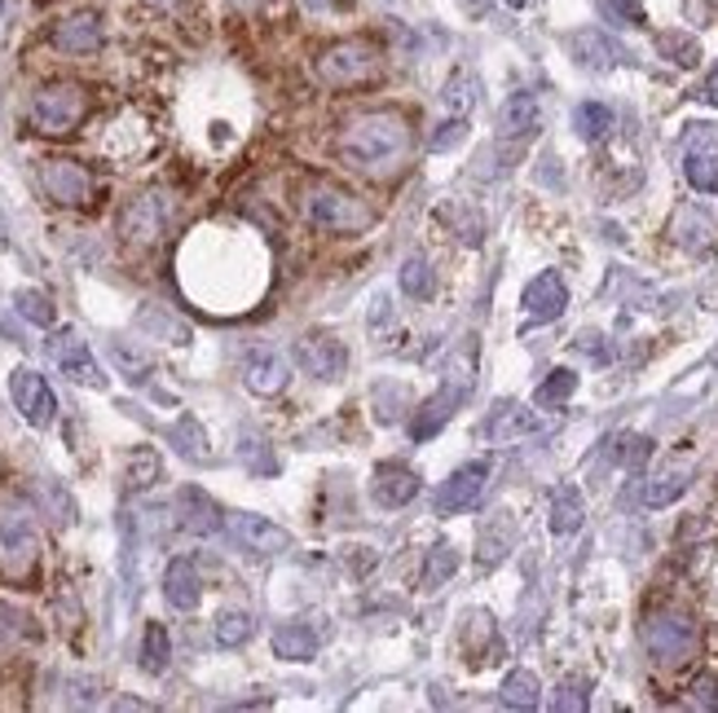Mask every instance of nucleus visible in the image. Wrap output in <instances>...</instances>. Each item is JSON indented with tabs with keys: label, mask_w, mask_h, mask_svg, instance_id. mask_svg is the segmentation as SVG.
Listing matches in <instances>:
<instances>
[{
	"label": "nucleus",
	"mask_w": 718,
	"mask_h": 713,
	"mask_svg": "<svg viewBox=\"0 0 718 713\" xmlns=\"http://www.w3.org/2000/svg\"><path fill=\"white\" fill-rule=\"evenodd\" d=\"M168 225H173V203H168L164 194H141V199H133V203L124 207V216H119V229H124V238H128L133 247L159 243V238L168 233Z\"/></svg>",
	"instance_id": "nucleus-8"
},
{
	"label": "nucleus",
	"mask_w": 718,
	"mask_h": 713,
	"mask_svg": "<svg viewBox=\"0 0 718 713\" xmlns=\"http://www.w3.org/2000/svg\"><path fill=\"white\" fill-rule=\"evenodd\" d=\"M40 190L62 207H85L98 194V181L75 158H40Z\"/></svg>",
	"instance_id": "nucleus-7"
},
{
	"label": "nucleus",
	"mask_w": 718,
	"mask_h": 713,
	"mask_svg": "<svg viewBox=\"0 0 718 713\" xmlns=\"http://www.w3.org/2000/svg\"><path fill=\"white\" fill-rule=\"evenodd\" d=\"M582 515H587V507H582L578 485H560V489L551 494V515H546L551 533H560V537L578 533V529H582Z\"/></svg>",
	"instance_id": "nucleus-25"
},
{
	"label": "nucleus",
	"mask_w": 718,
	"mask_h": 713,
	"mask_svg": "<svg viewBox=\"0 0 718 713\" xmlns=\"http://www.w3.org/2000/svg\"><path fill=\"white\" fill-rule=\"evenodd\" d=\"M168 661H173L168 629L159 625V621H150V625H146V634H141V670H146V674H164V670H168Z\"/></svg>",
	"instance_id": "nucleus-29"
},
{
	"label": "nucleus",
	"mask_w": 718,
	"mask_h": 713,
	"mask_svg": "<svg viewBox=\"0 0 718 713\" xmlns=\"http://www.w3.org/2000/svg\"><path fill=\"white\" fill-rule=\"evenodd\" d=\"M476 79H471V71H454L450 79H445V93H441V102L454 111V115H467L471 111V102H476Z\"/></svg>",
	"instance_id": "nucleus-38"
},
{
	"label": "nucleus",
	"mask_w": 718,
	"mask_h": 713,
	"mask_svg": "<svg viewBox=\"0 0 718 713\" xmlns=\"http://www.w3.org/2000/svg\"><path fill=\"white\" fill-rule=\"evenodd\" d=\"M683 489H688V475L675 471V475H662V481H653V485L644 489V502H648V507H670L675 498H683Z\"/></svg>",
	"instance_id": "nucleus-41"
},
{
	"label": "nucleus",
	"mask_w": 718,
	"mask_h": 713,
	"mask_svg": "<svg viewBox=\"0 0 718 713\" xmlns=\"http://www.w3.org/2000/svg\"><path fill=\"white\" fill-rule=\"evenodd\" d=\"M520 300H525V313L533 317V322H555V317L565 313V304H569V287H565V278L555 269H546V273H538L525 287Z\"/></svg>",
	"instance_id": "nucleus-16"
},
{
	"label": "nucleus",
	"mask_w": 718,
	"mask_h": 713,
	"mask_svg": "<svg viewBox=\"0 0 718 713\" xmlns=\"http://www.w3.org/2000/svg\"><path fill=\"white\" fill-rule=\"evenodd\" d=\"M295 361L304 374L313 379H340L349 370V348L336 340V335H323V331H313V335H300L295 340Z\"/></svg>",
	"instance_id": "nucleus-11"
},
{
	"label": "nucleus",
	"mask_w": 718,
	"mask_h": 713,
	"mask_svg": "<svg viewBox=\"0 0 718 713\" xmlns=\"http://www.w3.org/2000/svg\"><path fill=\"white\" fill-rule=\"evenodd\" d=\"M336 150L344 168L362 177H392L411 154V119L402 111H370L336 137Z\"/></svg>",
	"instance_id": "nucleus-1"
},
{
	"label": "nucleus",
	"mask_w": 718,
	"mask_h": 713,
	"mask_svg": "<svg viewBox=\"0 0 718 713\" xmlns=\"http://www.w3.org/2000/svg\"><path fill=\"white\" fill-rule=\"evenodd\" d=\"M164 599L181 612H194L199 599H203V586H199V573L190 560H173L168 573H164Z\"/></svg>",
	"instance_id": "nucleus-23"
},
{
	"label": "nucleus",
	"mask_w": 718,
	"mask_h": 713,
	"mask_svg": "<svg viewBox=\"0 0 718 713\" xmlns=\"http://www.w3.org/2000/svg\"><path fill=\"white\" fill-rule=\"evenodd\" d=\"M463 137H467V124H463V115H454L450 124H437V132H432L428 145H432V150H454Z\"/></svg>",
	"instance_id": "nucleus-46"
},
{
	"label": "nucleus",
	"mask_w": 718,
	"mask_h": 713,
	"mask_svg": "<svg viewBox=\"0 0 718 713\" xmlns=\"http://www.w3.org/2000/svg\"><path fill=\"white\" fill-rule=\"evenodd\" d=\"M402 291L411 300H428L432 295V269H428L424 256H406L402 260Z\"/></svg>",
	"instance_id": "nucleus-37"
},
{
	"label": "nucleus",
	"mask_w": 718,
	"mask_h": 713,
	"mask_svg": "<svg viewBox=\"0 0 718 713\" xmlns=\"http://www.w3.org/2000/svg\"><path fill=\"white\" fill-rule=\"evenodd\" d=\"M146 5H150V10H173L177 0H146Z\"/></svg>",
	"instance_id": "nucleus-52"
},
{
	"label": "nucleus",
	"mask_w": 718,
	"mask_h": 713,
	"mask_svg": "<svg viewBox=\"0 0 718 713\" xmlns=\"http://www.w3.org/2000/svg\"><path fill=\"white\" fill-rule=\"evenodd\" d=\"M463 392H467V379H458L454 387H441L437 396H428V402H424V406L411 415V436H415V441H428V436H437V432L450 423V415L458 410Z\"/></svg>",
	"instance_id": "nucleus-17"
},
{
	"label": "nucleus",
	"mask_w": 718,
	"mask_h": 713,
	"mask_svg": "<svg viewBox=\"0 0 718 713\" xmlns=\"http://www.w3.org/2000/svg\"><path fill=\"white\" fill-rule=\"evenodd\" d=\"M379 75V49L370 40H336L317 53V79L327 89H366L370 79Z\"/></svg>",
	"instance_id": "nucleus-4"
},
{
	"label": "nucleus",
	"mask_w": 718,
	"mask_h": 713,
	"mask_svg": "<svg viewBox=\"0 0 718 713\" xmlns=\"http://www.w3.org/2000/svg\"><path fill=\"white\" fill-rule=\"evenodd\" d=\"M10 396H14L18 415H23L32 428H49V423L58 419V396H53V387L45 383V374H36V370H27V366H18V370L10 374Z\"/></svg>",
	"instance_id": "nucleus-9"
},
{
	"label": "nucleus",
	"mask_w": 718,
	"mask_h": 713,
	"mask_svg": "<svg viewBox=\"0 0 718 713\" xmlns=\"http://www.w3.org/2000/svg\"><path fill=\"white\" fill-rule=\"evenodd\" d=\"M238 454H243V462H248L252 471H261V475H274V471H278V458H274V454H269V445H265V441H256V436H243Z\"/></svg>",
	"instance_id": "nucleus-43"
},
{
	"label": "nucleus",
	"mask_w": 718,
	"mask_h": 713,
	"mask_svg": "<svg viewBox=\"0 0 718 713\" xmlns=\"http://www.w3.org/2000/svg\"><path fill=\"white\" fill-rule=\"evenodd\" d=\"M574 128H578V137H587V141H604V137L613 132V111H608L604 102H582V106L574 111Z\"/></svg>",
	"instance_id": "nucleus-31"
},
{
	"label": "nucleus",
	"mask_w": 718,
	"mask_h": 713,
	"mask_svg": "<svg viewBox=\"0 0 718 713\" xmlns=\"http://www.w3.org/2000/svg\"><path fill=\"white\" fill-rule=\"evenodd\" d=\"M300 216L323 233H362L375 225V207L331 181H308L300 190Z\"/></svg>",
	"instance_id": "nucleus-2"
},
{
	"label": "nucleus",
	"mask_w": 718,
	"mask_h": 713,
	"mask_svg": "<svg viewBox=\"0 0 718 713\" xmlns=\"http://www.w3.org/2000/svg\"><path fill=\"white\" fill-rule=\"evenodd\" d=\"M89 115V89L85 85H71V79H58V85H45L32 98L27 124L40 137H71Z\"/></svg>",
	"instance_id": "nucleus-3"
},
{
	"label": "nucleus",
	"mask_w": 718,
	"mask_h": 713,
	"mask_svg": "<svg viewBox=\"0 0 718 713\" xmlns=\"http://www.w3.org/2000/svg\"><path fill=\"white\" fill-rule=\"evenodd\" d=\"M670 233H675V243H679V247H688L692 256H705V252H714V247H718V225H714L701 207H692V203H683V207L675 212Z\"/></svg>",
	"instance_id": "nucleus-18"
},
{
	"label": "nucleus",
	"mask_w": 718,
	"mask_h": 713,
	"mask_svg": "<svg viewBox=\"0 0 718 713\" xmlns=\"http://www.w3.org/2000/svg\"><path fill=\"white\" fill-rule=\"evenodd\" d=\"M137 322H141V327H150V331H164V335H173V344H186V327L177 322V317H168V313H159V308H141Z\"/></svg>",
	"instance_id": "nucleus-44"
},
{
	"label": "nucleus",
	"mask_w": 718,
	"mask_h": 713,
	"mask_svg": "<svg viewBox=\"0 0 718 713\" xmlns=\"http://www.w3.org/2000/svg\"><path fill=\"white\" fill-rule=\"evenodd\" d=\"M458 573V550L450 546V542H437L432 550H428V569H424V586L432 590V586H441L445 577H454Z\"/></svg>",
	"instance_id": "nucleus-35"
},
{
	"label": "nucleus",
	"mask_w": 718,
	"mask_h": 713,
	"mask_svg": "<svg viewBox=\"0 0 718 713\" xmlns=\"http://www.w3.org/2000/svg\"><path fill=\"white\" fill-rule=\"evenodd\" d=\"M243 383L256 392V396H278L287 387V361L269 348H252L248 361H243Z\"/></svg>",
	"instance_id": "nucleus-20"
},
{
	"label": "nucleus",
	"mask_w": 718,
	"mask_h": 713,
	"mask_svg": "<svg viewBox=\"0 0 718 713\" xmlns=\"http://www.w3.org/2000/svg\"><path fill=\"white\" fill-rule=\"evenodd\" d=\"M538 128H542V106H538V98H533V93L507 98V106H503V115H499V137H503V141H525V137H533Z\"/></svg>",
	"instance_id": "nucleus-21"
},
{
	"label": "nucleus",
	"mask_w": 718,
	"mask_h": 713,
	"mask_svg": "<svg viewBox=\"0 0 718 713\" xmlns=\"http://www.w3.org/2000/svg\"><path fill=\"white\" fill-rule=\"evenodd\" d=\"M574 387H578V374H574V370H551V379L538 383L533 402H538L542 410H555V406H565V402H569Z\"/></svg>",
	"instance_id": "nucleus-32"
},
{
	"label": "nucleus",
	"mask_w": 718,
	"mask_h": 713,
	"mask_svg": "<svg viewBox=\"0 0 718 713\" xmlns=\"http://www.w3.org/2000/svg\"><path fill=\"white\" fill-rule=\"evenodd\" d=\"M476 546H481V550H476V564H486V569H494L499 560H503V555L512 550V520H507V511H499L486 529H481V537H476Z\"/></svg>",
	"instance_id": "nucleus-28"
},
{
	"label": "nucleus",
	"mask_w": 718,
	"mask_h": 713,
	"mask_svg": "<svg viewBox=\"0 0 718 713\" xmlns=\"http://www.w3.org/2000/svg\"><path fill=\"white\" fill-rule=\"evenodd\" d=\"M229 533L234 542L252 550V555H282L291 546V533L282 524H274L269 515H252V511H234L229 515Z\"/></svg>",
	"instance_id": "nucleus-12"
},
{
	"label": "nucleus",
	"mask_w": 718,
	"mask_h": 713,
	"mask_svg": "<svg viewBox=\"0 0 718 713\" xmlns=\"http://www.w3.org/2000/svg\"><path fill=\"white\" fill-rule=\"evenodd\" d=\"M14 304H18V313L27 317V322H36V327H53L58 322V308H53V300L45 291H18Z\"/></svg>",
	"instance_id": "nucleus-39"
},
{
	"label": "nucleus",
	"mask_w": 718,
	"mask_h": 713,
	"mask_svg": "<svg viewBox=\"0 0 718 713\" xmlns=\"http://www.w3.org/2000/svg\"><path fill=\"white\" fill-rule=\"evenodd\" d=\"M701 98L709 102V106H718V66L705 75V85H701Z\"/></svg>",
	"instance_id": "nucleus-50"
},
{
	"label": "nucleus",
	"mask_w": 718,
	"mask_h": 713,
	"mask_svg": "<svg viewBox=\"0 0 718 713\" xmlns=\"http://www.w3.org/2000/svg\"><path fill=\"white\" fill-rule=\"evenodd\" d=\"M40 564V533L27 511H0V573L27 582Z\"/></svg>",
	"instance_id": "nucleus-5"
},
{
	"label": "nucleus",
	"mask_w": 718,
	"mask_h": 713,
	"mask_svg": "<svg viewBox=\"0 0 718 713\" xmlns=\"http://www.w3.org/2000/svg\"><path fill=\"white\" fill-rule=\"evenodd\" d=\"M657 49H662L675 66H696V62H701V44H696L688 31H662V36H657Z\"/></svg>",
	"instance_id": "nucleus-36"
},
{
	"label": "nucleus",
	"mask_w": 718,
	"mask_h": 713,
	"mask_svg": "<svg viewBox=\"0 0 718 713\" xmlns=\"http://www.w3.org/2000/svg\"><path fill=\"white\" fill-rule=\"evenodd\" d=\"M688 691H692L688 704H696V709H714V704H718V674H701Z\"/></svg>",
	"instance_id": "nucleus-47"
},
{
	"label": "nucleus",
	"mask_w": 718,
	"mask_h": 713,
	"mask_svg": "<svg viewBox=\"0 0 718 713\" xmlns=\"http://www.w3.org/2000/svg\"><path fill=\"white\" fill-rule=\"evenodd\" d=\"M49 353H53V361H58V370H62L66 379H75V383H89V387H106V374H102L98 357L89 353V344L79 340L75 331L53 335V340H49Z\"/></svg>",
	"instance_id": "nucleus-13"
},
{
	"label": "nucleus",
	"mask_w": 718,
	"mask_h": 713,
	"mask_svg": "<svg viewBox=\"0 0 718 713\" xmlns=\"http://www.w3.org/2000/svg\"><path fill=\"white\" fill-rule=\"evenodd\" d=\"M604 10L626 27H644V0H604Z\"/></svg>",
	"instance_id": "nucleus-45"
},
{
	"label": "nucleus",
	"mask_w": 718,
	"mask_h": 713,
	"mask_svg": "<svg viewBox=\"0 0 718 713\" xmlns=\"http://www.w3.org/2000/svg\"><path fill=\"white\" fill-rule=\"evenodd\" d=\"M529 432H538V419L520 402H499L486 419V441H494V445H507V441L529 436Z\"/></svg>",
	"instance_id": "nucleus-22"
},
{
	"label": "nucleus",
	"mask_w": 718,
	"mask_h": 713,
	"mask_svg": "<svg viewBox=\"0 0 718 713\" xmlns=\"http://www.w3.org/2000/svg\"><path fill=\"white\" fill-rule=\"evenodd\" d=\"M595 340H600V335H582V344H578V348H582V353H591L595 361H608V348H604V344H595Z\"/></svg>",
	"instance_id": "nucleus-51"
},
{
	"label": "nucleus",
	"mask_w": 718,
	"mask_h": 713,
	"mask_svg": "<svg viewBox=\"0 0 718 713\" xmlns=\"http://www.w3.org/2000/svg\"><path fill=\"white\" fill-rule=\"evenodd\" d=\"M538 700H542V687L529 670H512L503 678V704L507 709H538Z\"/></svg>",
	"instance_id": "nucleus-30"
},
{
	"label": "nucleus",
	"mask_w": 718,
	"mask_h": 713,
	"mask_svg": "<svg viewBox=\"0 0 718 713\" xmlns=\"http://www.w3.org/2000/svg\"><path fill=\"white\" fill-rule=\"evenodd\" d=\"M503 5H512V10H520V5H525V0H503Z\"/></svg>",
	"instance_id": "nucleus-54"
},
{
	"label": "nucleus",
	"mask_w": 718,
	"mask_h": 713,
	"mask_svg": "<svg viewBox=\"0 0 718 713\" xmlns=\"http://www.w3.org/2000/svg\"><path fill=\"white\" fill-rule=\"evenodd\" d=\"M164 481V458H159L150 445H137L133 454H128V462H124V485H128V494H141V489H150V485H159Z\"/></svg>",
	"instance_id": "nucleus-26"
},
{
	"label": "nucleus",
	"mask_w": 718,
	"mask_h": 713,
	"mask_svg": "<svg viewBox=\"0 0 718 713\" xmlns=\"http://www.w3.org/2000/svg\"><path fill=\"white\" fill-rule=\"evenodd\" d=\"M168 441H173L190 462H212V449H207V436H203L199 419H181V423L168 432Z\"/></svg>",
	"instance_id": "nucleus-33"
},
{
	"label": "nucleus",
	"mask_w": 718,
	"mask_h": 713,
	"mask_svg": "<svg viewBox=\"0 0 718 713\" xmlns=\"http://www.w3.org/2000/svg\"><path fill=\"white\" fill-rule=\"evenodd\" d=\"M304 10H327V0H304Z\"/></svg>",
	"instance_id": "nucleus-53"
},
{
	"label": "nucleus",
	"mask_w": 718,
	"mask_h": 713,
	"mask_svg": "<svg viewBox=\"0 0 718 713\" xmlns=\"http://www.w3.org/2000/svg\"><path fill=\"white\" fill-rule=\"evenodd\" d=\"M111 357H115V366L124 370V379H128V383H146V379H150V357H141L137 348H128V344H119V340H115Z\"/></svg>",
	"instance_id": "nucleus-42"
},
{
	"label": "nucleus",
	"mask_w": 718,
	"mask_h": 713,
	"mask_svg": "<svg viewBox=\"0 0 718 713\" xmlns=\"http://www.w3.org/2000/svg\"><path fill=\"white\" fill-rule=\"evenodd\" d=\"M644 644H648V657L657 665H683L696 657V621L688 612H653L644 621Z\"/></svg>",
	"instance_id": "nucleus-6"
},
{
	"label": "nucleus",
	"mask_w": 718,
	"mask_h": 713,
	"mask_svg": "<svg viewBox=\"0 0 718 713\" xmlns=\"http://www.w3.org/2000/svg\"><path fill=\"white\" fill-rule=\"evenodd\" d=\"M49 40H53L58 53H71V58L98 53V49H102V14L79 10V14H71V18H62V23L53 27Z\"/></svg>",
	"instance_id": "nucleus-15"
},
{
	"label": "nucleus",
	"mask_w": 718,
	"mask_h": 713,
	"mask_svg": "<svg viewBox=\"0 0 718 713\" xmlns=\"http://www.w3.org/2000/svg\"><path fill=\"white\" fill-rule=\"evenodd\" d=\"M621 445H626V449H621L626 467H644V458L653 454V441H648V436H626Z\"/></svg>",
	"instance_id": "nucleus-49"
},
{
	"label": "nucleus",
	"mask_w": 718,
	"mask_h": 713,
	"mask_svg": "<svg viewBox=\"0 0 718 713\" xmlns=\"http://www.w3.org/2000/svg\"><path fill=\"white\" fill-rule=\"evenodd\" d=\"M419 471L406 467V462H379L375 475H370V494L379 507H406L419 498Z\"/></svg>",
	"instance_id": "nucleus-14"
},
{
	"label": "nucleus",
	"mask_w": 718,
	"mask_h": 713,
	"mask_svg": "<svg viewBox=\"0 0 718 713\" xmlns=\"http://www.w3.org/2000/svg\"><path fill=\"white\" fill-rule=\"evenodd\" d=\"M256 634V621L248 612H221L216 616V644L221 648H243Z\"/></svg>",
	"instance_id": "nucleus-34"
},
{
	"label": "nucleus",
	"mask_w": 718,
	"mask_h": 713,
	"mask_svg": "<svg viewBox=\"0 0 718 713\" xmlns=\"http://www.w3.org/2000/svg\"><path fill=\"white\" fill-rule=\"evenodd\" d=\"M587 700H591L587 696V683L582 678H569V683H560V696H555L551 704L555 709H587Z\"/></svg>",
	"instance_id": "nucleus-48"
},
{
	"label": "nucleus",
	"mask_w": 718,
	"mask_h": 713,
	"mask_svg": "<svg viewBox=\"0 0 718 713\" xmlns=\"http://www.w3.org/2000/svg\"><path fill=\"white\" fill-rule=\"evenodd\" d=\"M569 49H574V58H578L582 66H591V71H608V66H617V58H621V49H617L608 36H600V31H578V36L569 40Z\"/></svg>",
	"instance_id": "nucleus-27"
},
{
	"label": "nucleus",
	"mask_w": 718,
	"mask_h": 713,
	"mask_svg": "<svg viewBox=\"0 0 718 713\" xmlns=\"http://www.w3.org/2000/svg\"><path fill=\"white\" fill-rule=\"evenodd\" d=\"M486 485H490V462H463V467H454V475H450V481L441 485V494H437V515H463V511H471L476 502H481Z\"/></svg>",
	"instance_id": "nucleus-10"
},
{
	"label": "nucleus",
	"mask_w": 718,
	"mask_h": 713,
	"mask_svg": "<svg viewBox=\"0 0 718 713\" xmlns=\"http://www.w3.org/2000/svg\"><path fill=\"white\" fill-rule=\"evenodd\" d=\"M323 639H317V629H308L304 621H291V625H278L274 629V652L282 661H313Z\"/></svg>",
	"instance_id": "nucleus-24"
},
{
	"label": "nucleus",
	"mask_w": 718,
	"mask_h": 713,
	"mask_svg": "<svg viewBox=\"0 0 718 713\" xmlns=\"http://www.w3.org/2000/svg\"><path fill=\"white\" fill-rule=\"evenodd\" d=\"M177 520H181V529L194 533V537H212V533L225 529V511H221L203 489H181V498H177Z\"/></svg>",
	"instance_id": "nucleus-19"
},
{
	"label": "nucleus",
	"mask_w": 718,
	"mask_h": 713,
	"mask_svg": "<svg viewBox=\"0 0 718 713\" xmlns=\"http://www.w3.org/2000/svg\"><path fill=\"white\" fill-rule=\"evenodd\" d=\"M683 173H688L692 190H701V194H718V154H692Z\"/></svg>",
	"instance_id": "nucleus-40"
}]
</instances>
